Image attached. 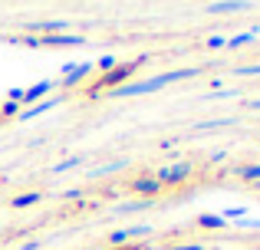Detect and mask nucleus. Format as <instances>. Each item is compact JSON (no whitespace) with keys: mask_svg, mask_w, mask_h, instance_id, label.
<instances>
[{"mask_svg":"<svg viewBox=\"0 0 260 250\" xmlns=\"http://www.w3.org/2000/svg\"><path fill=\"white\" fill-rule=\"evenodd\" d=\"M194 76H201V69H198V66L168 69V73H161V76H148V79H142V83H122L119 89H112L109 96H112V99H135V96H148V92L165 89L168 83H181V79H194Z\"/></svg>","mask_w":260,"mask_h":250,"instance_id":"obj_1","label":"nucleus"},{"mask_svg":"<svg viewBox=\"0 0 260 250\" xmlns=\"http://www.w3.org/2000/svg\"><path fill=\"white\" fill-rule=\"evenodd\" d=\"M148 59H152L148 53H142V56L128 59V63H125V59H119V63H115L109 73H102V76H99V83H92V86H89V99H95L99 92H112V89H119L122 83H128V79H132V73L139 69L142 63H148Z\"/></svg>","mask_w":260,"mask_h":250,"instance_id":"obj_2","label":"nucleus"},{"mask_svg":"<svg viewBox=\"0 0 260 250\" xmlns=\"http://www.w3.org/2000/svg\"><path fill=\"white\" fill-rule=\"evenodd\" d=\"M191 171H194V165H191V161H175V165L158 168L152 178L158 181L161 188H165V185H181V181H188V178H191Z\"/></svg>","mask_w":260,"mask_h":250,"instance_id":"obj_3","label":"nucleus"},{"mask_svg":"<svg viewBox=\"0 0 260 250\" xmlns=\"http://www.w3.org/2000/svg\"><path fill=\"white\" fill-rule=\"evenodd\" d=\"M63 102H66V96H46V99H40V102L26 105V109H20L17 119H20V122H30V119H37V116H46V112L59 109Z\"/></svg>","mask_w":260,"mask_h":250,"instance_id":"obj_4","label":"nucleus"},{"mask_svg":"<svg viewBox=\"0 0 260 250\" xmlns=\"http://www.w3.org/2000/svg\"><path fill=\"white\" fill-rule=\"evenodd\" d=\"M254 7V0H214V4H204V13L211 17H234V13H247Z\"/></svg>","mask_w":260,"mask_h":250,"instance_id":"obj_5","label":"nucleus"},{"mask_svg":"<svg viewBox=\"0 0 260 250\" xmlns=\"http://www.w3.org/2000/svg\"><path fill=\"white\" fill-rule=\"evenodd\" d=\"M56 89H59V83H53V79H40L37 86L23 89V99H20V109H23V105H33V102H40V99H46V96H53Z\"/></svg>","mask_w":260,"mask_h":250,"instance_id":"obj_6","label":"nucleus"},{"mask_svg":"<svg viewBox=\"0 0 260 250\" xmlns=\"http://www.w3.org/2000/svg\"><path fill=\"white\" fill-rule=\"evenodd\" d=\"M92 69H95L92 63H79V66L66 63V66H63V83H59V86H63V89H73V86H79Z\"/></svg>","mask_w":260,"mask_h":250,"instance_id":"obj_7","label":"nucleus"},{"mask_svg":"<svg viewBox=\"0 0 260 250\" xmlns=\"http://www.w3.org/2000/svg\"><path fill=\"white\" fill-rule=\"evenodd\" d=\"M148 234H152V224H135V227H125V231H112L109 234V244L122 247V244H128V240H135V237H148Z\"/></svg>","mask_w":260,"mask_h":250,"instance_id":"obj_8","label":"nucleus"},{"mask_svg":"<svg viewBox=\"0 0 260 250\" xmlns=\"http://www.w3.org/2000/svg\"><path fill=\"white\" fill-rule=\"evenodd\" d=\"M23 30L26 33H43V37H53V33H59V30H73V23H70V20H37V23H26Z\"/></svg>","mask_w":260,"mask_h":250,"instance_id":"obj_9","label":"nucleus"},{"mask_svg":"<svg viewBox=\"0 0 260 250\" xmlns=\"http://www.w3.org/2000/svg\"><path fill=\"white\" fill-rule=\"evenodd\" d=\"M37 43L43 46H86L83 33H53V37H40Z\"/></svg>","mask_w":260,"mask_h":250,"instance_id":"obj_10","label":"nucleus"},{"mask_svg":"<svg viewBox=\"0 0 260 250\" xmlns=\"http://www.w3.org/2000/svg\"><path fill=\"white\" fill-rule=\"evenodd\" d=\"M254 40H260V23L257 26H247L244 33H234V37H228V50H241V46H247V43H254Z\"/></svg>","mask_w":260,"mask_h":250,"instance_id":"obj_11","label":"nucleus"},{"mask_svg":"<svg viewBox=\"0 0 260 250\" xmlns=\"http://www.w3.org/2000/svg\"><path fill=\"white\" fill-rule=\"evenodd\" d=\"M128 191H135V194H145V198H155V194H161L165 188H161L155 178H135L132 185H128Z\"/></svg>","mask_w":260,"mask_h":250,"instance_id":"obj_12","label":"nucleus"},{"mask_svg":"<svg viewBox=\"0 0 260 250\" xmlns=\"http://www.w3.org/2000/svg\"><path fill=\"white\" fill-rule=\"evenodd\" d=\"M231 174H234V178H241V181L257 185V181H260V165H257V161H250V165H237V168H231Z\"/></svg>","mask_w":260,"mask_h":250,"instance_id":"obj_13","label":"nucleus"},{"mask_svg":"<svg viewBox=\"0 0 260 250\" xmlns=\"http://www.w3.org/2000/svg\"><path fill=\"white\" fill-rule=\"evenodd\" d=\"M155 198H142V201H128V204H119L112 214H135V211H152Z\"/></svg>","mask_w":260,"mask_h":250,"instance_id":"obj_14","label":"nucleus"},{"mask_svg":"<svg viewBox=\"0 0 260 250\" xmlns=\"http://www.w3.org/2000/svg\"><path fill=\"white\" fill-rule=\"evenodd\" d=\"M128 161L125 158H115V161H109V165H99V168H89V178H106V174H115V171H122Z\"/></svg>","mask_w":260,"mask_h":250,"instance_id":"obj_15","label":"nucleus"},{"mask_svg":"<svg viewBox=\"0 0 260 250\" xmlns=\"http://www.w3.org/2000/svg\"><path fill=\"white\" fill-rule=\"evenodd\" d=\"M43 201V191H23V194H17V198L10 201L17 211H23V207H33V204H40Z\"/></svg>","mask_w":260,"mask_h":250,"instance_id":"obj_16","label":"nucleus"},{"mask_svg":"<svg viewBox=\"0 0 260 250\" xmlns=\"http://www.w3.org/2000/svg\"><path fill=\"white\" fill-rule=\"evenodd\" d=\"M198 227H208V231H221V227H228V221H224L221 214H198Z\"/></svg>","mask_w":260,"mask_h":250,"instance_id":"obj_17","label":"nucleus"},{"mask_svg":"<svg viewBox=\"0 0 260 250\" xmlns=\"http://www.w3.org/2000/svg\"><path fill=\"white\" fill-rule=\"evenodd\" d=\"M237 119H211V122H198L194 132H214V128H231Z\"/></svg>","mask_w":260,"mask_h":250,"instance_id":"obj_18","label":"nucleus"},{"mask_svg":"<svg viewBox=\"0 0 260 250\" xmlns=\"http://www.w3.org/2000/svg\"><path fill=\"white\" fill-rule=\"evenodd\" d=\"M79 165H83V158H63L59 165H53V168H50V174H63V171H70V168L76 171Z\"/></svg>","mask_w":260,"mask_h":250,"instance_id":"obj_19","label":"nucleus"},{"mask_svg":"<svg viewBox=\"0 0 260 250\" xmlns=\"http://www.w3.org/2000/svg\"><path fill=\"white\" fill-rule=\"evenodd\" d=\"M234 76H260V63H250V66H237Z\"/></svg>","mask_w":260,"mask_h":250,"instance_id":"obj_20","label":"nucleus"},{"mask_svg":"<svg viewBox=\"0 0 260 250\" xmlns=\"http://www.w3.org/2000/svg\"><path fill=\"white\" fill-rule=\"evenodd\" d=\"M115 63H119V56H102V59H99L95 66H99V73H109V69H112Z\"/></svg>","mask_w":260,"mask_h":250,"instance_id":"obj_21","label":"nucleus"},{"mask_svg":"<svg viewBox=\"0 0 260 250\" xmlns=\"http://www.w3.org/2000/svg\"><path fill=\"white\" fill-rule=\"evenodd\" d=\"M17 112H20V105L7 99V102H4V109H0V116H4V119H10V116H17Z\"/></svg>","mask_w":260,"mask_h":250,"instance_id":"obj_22","label":"nucleus"},{"mask_svg":"<svg viewBox=\"0 0 260 250\" xmlns=\"http://www.w3.org/2000/svg\"><path fill=\"white\" fill-rule=\"evenodd\" d=\"M237 96V89H217V92H211V99H234Z\"/></svg>","mask_w":260,"mask_h":250,"instance_id":"obj_23","label":"nucleus"},{"mask_svg":"<svg viewBox=\"0 0 260 250\" xmlns=\"http://www.w3.org/2000/svg\"><path fill=\"white\" fill-rule=\"evenodd\" d=\"M63 198H66V201H76V198H83V191H79V188H66Z\"/></svg>","mask_w":260,"mask_h":250,"instance_id":"obj_24","label":"nucleus"},{"mask_svg":"<svg viewBox=\"0 0 260 250\" xmlns=\"http://www.w3.org/2000/svg\"><path fill=\"white\" fill-rule=\"evenodd\" d=\"M241 227H250V231H260V221H254V218H241Z\"/></svg>","mask_w":260,"mask_h":250,"instance_id":"obj_25","label":"nucleus"},{"mask_svg":"<svg viewBox=\"0 0 260 250\" xmlns=\"http://www.w3.org/2000/svg\"><path fill=\"white\" fill-rule=\"evenodd\" d=\"M172 250H204V244H175Z\"/></svg>","mask_w":260,"mask_h":250,"instance_id":"obj_26","label":"nucleus"},{"mask_svg":"<svg viewBox=\"0 0 260 250\" xmlns=\"http://www.w3.org/2000/svg\"><path fill=\"white\" fill-rule=\"evenodd\" d=\"M224 158H228V152H214V155L208 158V165H217V161H224Z\"/></svg>","mask_w":260,"mask_h":250,"instance_id":"obj_27","label":"nucleus"},{"mask_svg":"<svg viewBox=\"0 0 260 250\" xmlns=\"http://www.w3.org/2000/svg\"><path fill=\"white\" fill-rule=\"evenodd\" d=\"M228 43V37H208V46H224Z\"/></svg>","mask_w":260,"mask_h":250,"instance_id":"obj_28","label":"nucleus"},{"mask_svg":"<svg viewBox=\"0 0 260 250\" xmlns=\"http://www.w3.org/2000/svg\"><path fill=\"white\" fill-rule=\"evenodd\" d=\"M250 109H260V99H257V102H250Z\"/></svg>","mask_w":260,"mask_h":250,"instance_id":"obj_29","label":"nucleus"},{"mask_svg":"<svg viewBox=\"0 0 260 250\" xmlns=\"http://www.w3.org/2000/svg\"><path fill=\"white\" fill-rule=\"evenodd\" d=\"M254 188H257V191H260V181H257V185H254Z\"/></svg>","mask_w":260,"mask_h":250,"instance_id":"obj_30","label":"nucleus"},{"mask_svg":"<svg viewBox=\"0 0 260 250\" xmlns=\"http://www.w3.org/2000/svg\"><path fill=\"white\" fill-rule=\"evenodd\" d=\"M257 141H260V138H257Z\"/></svg>","mask_w":260,"mask_h":250,"instance_id":"obj_31","label":"nucleus"}]
</instances>
